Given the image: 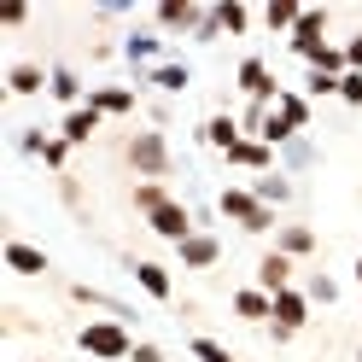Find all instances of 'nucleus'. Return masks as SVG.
Here are the masks:
<instances>
[{
	"instance_id": "obj_1",
	"label": "nucleus",
	"mask_w": 362,
	"mask_h": 362,
	"mask_svg": "<svg viewBox=\"0 0 362 362\" xmlns=\"http://www.w3.org/2000/svg\"><path fill=\"white\" fill-rule=\"evenodd\" d=\"M76 345H82L88 356H100V362L134 356V339H129V327H123V322H88V327L76 333Z\"/></svg>"
},
{
	"instance_id": "obj_2",
	"label": "nucleus",
	"mask_w": 362,
	"mask_h": 362,
	"mask_svg": "<svg viewBox=\"0 0 362 362\" xmlns=\"http://www.w3.org/2000/svg\"><path fill=\"white\" fill-rule=\"evenodd\" d=\"M216 205H222L228 222H240V228H252V234H269V228H275V211H269L257 193H245V187H228Z\"/></svg>"
},
{
	"instance_id": "obj_3",
	"label": "nucleus",
	"mask_w": 362,
	"mask_h": 362,
	"mask_svg": "<svg viewBox=\"0 0 362 362\" xmlns=\"http://www.w3.org/2000/svg\"><path fill=\"white\" fill-rule=\"evenodd\" d=\"M304 315H310V298L298 286H286V292H275V339H292L304 327Z\"/></svg>"
},
{
	"instance_id": "obj_4",
	"label": "nucleus",
	"mask_w": 362,
	"mask_h": 362,
	"mask_svg": "<svg viewBox=\"0 0 362 362\" xmlns=\"http://www.w3.org/2000/svg\"><path fill=\"white\" fill-rule=\"evenodd\" d=\"M129 164L141 170V175H164L170 170V152H164L158 134H134V141H129Z\"/></svg>"
},
{
	"instance_id": "obj_5",
	"label": "nucleus",
	"mask_w": 362,
	"mask_h": 362,
	"mask_svg": "<svg viewBox=\"0 0 362 362\" xmlns=\"http://www.w3.org/2000/svg\"><path fill=\"white\" fill-rule=\"evenodd\" d=\"M146 222H152V234H164V240H175V245L193 240V216H187V205H175V199H170V205H158Z\"/></svg>"
},
{
	"instance_id": "obj_6",
	"label": "nucleus",
	"mask_w": 362,
	"mask_h": 362,
	"mask_svg": "<svg viewBox=\"0 0 362 362\" xmlns=\"http://www.w3.org/2000/svg\"><path fill=\"white\" fill-rule=\"evenodd\" d=\"M234 310L245 315V322H275V292H263V286H240V292H234Z\"/></svg>"
},
{
	"instance_id": "obj_7",
	"label": "nucleus",
	"mask_w": 362,
	"mask_h": 362,
	"mask_svg": "<svg viewBox=\"0 0 362 362\" xmlns=\"http://www.w3.org/2000/svg\"><path fill=\"white\" fill-rule=\"evenodd\" d=\"M322 30H327V12H304V18H298V30H292V53H298V59H310L315 47H327V41H322Z\"/></svg>"
},
{
	"instance_id": "obj_8",
	"label": "nucleus",
	"mask_w": 362,
	"mask_h": 362,
	"mask_svg": "<svg viewBox=\"0 0 362 362\" xmlns=\"http://www.w3.org/2000/svg\"><path fill=\"white\" fill-rule=\"evenodd\" d=\"M257 281H263V292H286V286H292V257H286V252H269V257L257 263Z\"/></svg>"
},
{
	"instance_id": "obj_9",
	"label": "nucleus",
	"mask_w": 362,
	"mask_h": 362,
	"mask_svg": "<svg viewBox=\"0 0 362 362\" xmlns=\"http://www.w3.org/2000/svg\"><path fill=\"white\" fill-rule=\"evenodd\" d=\"M6 269H18V275H47V252H35L24 240H6Z\"/></svg>"
},
{
	"instance_id": "obj_10",
	"label": "nucleus",
	"mask_w": 362,
	"mask_h": 362,
	"mask_svg": "<svg viewBox=\"0 0 362 362\" xmlns=\"http://www.w3.org/2000/svg\"><path fill=\"white\" fill-rule=\"evenodd\" d=\"M175 252H181V263H187V269H211V263L222 257V245H216L211 234H193V240H181Z\"/></svg>"
},
{
	"instance_id": "obj_11",
	"label": "nucleus",
	"mask_w": 362,
	"mask_h": 362,
	"mask_svg": "<svg viewBox=\"0 0 362 362\" xmlns=\"http://www.w3.org/2000/svg\"><path fill=\"white\" fill-rule=\"evenodd\" d=\"M240 88H245L252 100H275V94H281V88H275V76H269L257 59H245V64H240Z\"/></svg>"
},
{
	"instance_id": "obj_12",
	"label": "nucleus",
	"mask_w": 362,
	"mask_h": 362,
	"mask_svg": "<svg viewBox=\"0 0 362 362\" xmlns=\"http://www.w3.org/2000/svg\"><path fill=\"white\" fill-rule=\"evenodd\" d=\"M88 105H94L100 117H123V111H134V94H129V88H94Z\"/></svg>"
},
{
	"instance_id": "obj_13",
	"label": "nucleus",
	"mask_w": 362,
	"mask_h": 362,
	"mask_svg": "<svg viewBox=\"0 0 362 362\" xmlns=\"http://www.w3.org/2000/svg\"><path fill=\"white\" fill-rule=\"evenodd\" d=\"M228 164H240V170H269V164H275V146H269V141H240V146L228 152Z\"/></svg>"
},
{
	"instance_id": "obj_14",
	"label": "nucleus",
	"mask_w": 362,
	"mask_h": 362,
	"mask_svg": "<svg viewBox=\"0 0 362 362\" xmlns=\"http://www.w3.org/2000/svg\"><path fill=\"white\" fill-rule=\"evenodd\" d=\"M94 129H100V111H94V105H76L71 117H64V141L82 146V141H94Z\"/></svg>"
},
{
	"instance_id": "obj_15",
	"label": "nucleus",
	"mask_w": 362,
	"mask_h": 362,
	"mask_svg": "<svg viewBox=\"0 0 362 362\" xmlns=\"http://www.w3.org/2000/svg\"><path fill=\"white\" fill-rule=\"evenodd\" d=\"M205 141H211V146H222V152H234L245 134L234 129V117H211V123H205Z\"/></svg>"
},
{
	"instance_id": "obj_16",
	"label": "nucleus",
	"mask_w": 362,
	"mask_h": 362,
	"mask_svg": "<svg viewBox=\"0 0 362 362\" xmlns=\"http://www.w3.org/2000/svg\"><path fill=\"white\" fill-rule=\"evenodd\" d=\"M298 18H304L298 0H275V6L263 12V24H269V30H298Z\"/></svg>"
},
{
	"instance_id": "obj_17",
	"label": "nucleus",
	"mask_w": 362,
	"mask_h": 362,
	"mask_svg": "<svg viewBox=\"0 0 362 362\" xmlns=\"http://www.w3.org/2000/svg\"><path fill=\"white\" fill-rule=\"evenodd\" d=\"M134 281H141L152 298H170V275H164L158 263H134Z\"/></svg>"
},
{
	"instance_id": "obj_18",
	"label": "nucleus",
	"mask_w": 362,
	"mask_h": 362,
	"mask_svg": "<svg viewBox=\"0 0 362 362\" xmlns=\"http://www.w3.org/2000/svg\"><path fill=\"white\" fill-rule=\"evenodd\" d=\"M281 252L286 257H310L315 252V234L310 228H281Z\"/></svg>"
},
{
	"instance_id": "obj_19",
	"label": "nucleus",
	"mask_w": 362,
	"mask_h": 362,
	"mask_svg": "<svg viewBox=\"0 0 362 362\" xmlns=\"http://www.w3.org/2000/svg\"><path fill=\"white\" fill-rule=\"evenodd\" d=\"M6 82H12V94H35L47 76H41V64H12V76H6Z\"/></svg>"
},
{
	"instance_id": "obj_20",
	"label": "nucleus",
	"mask_w": 362,
	"mask_h": 362,
	"mask_svg": "<svg viewBox=\"0 0 362 362\" xmlns=\"http://www.w3.org/2000/svg\"><path fill=\"white\" fill-rule=\"evenodd\" d=\"M281 123H286V129H292V134H298V129H304V123H310V105H304V100H298V94H281Z\"/></svg>"
},
{
	"instance_id": "obj_21",
	"label": "nucleus",
	"mask_w": 362,
	"mask_h": 362,
	"mask_svg": "<svg viewBox=\"0 0 362 362\" xmlns=\"http://www.w3.org/2000/svg\"><path fill=\"white\" fill-rule=\"evenodd\" d=\"M158 24L181 30V24H199V12H193V6H181V0H164V6H158Z\"/></svg>"
},
{
	"instance_id": "obj_22",
	"label": "nucleus",
	"mask_w": 362,
	"mask_h": 362,
	"mask_svg": "<svg viewBox=\"0 0 362 362\" xmlns=\"http://www.w3.org/2000/svg\"><path fill=\"white\" fill-rule=\"evenodd\" d=\"M134 205H141V211L152 216L158 205H170V193H164V187H158V181H141V187H134Z\"/></svg>"
},
{
	"instance_id": "obj_23",
	"label": "nucleus",
	"mask_w": 362,
	"mask_h": 362,
	"mask_svg": "<svg viewBox=\"0 0 362 362\" xmlns=\"http://www.w3.org/2000/svg\"><path fill=\"white\" fill-rule=\"evenodd\" d=\"M245 24H252V12H245V6H234V0H228V6H216V30H245Z\"/></svg>"
},
{
	"instance_id": "obj_24",
	"label": "nucleus",
	"mask_w": 362,
	"mask_h": 362,
	"mask_svg": "<svg viewBox=\"0 0 362 362\" xmlns=\"http://www.w3.org/2000/svg\"><path fill=\"white\" fill-rule=\"evenodd\" d=\"M286 193H292V187H286V175H263V181H257V199H263V205H281Z\"/></svg>"
},
{
	"instance_id": "obj_25",
	"label": "nucleus",
	"mask_w": 362,
	"mask_h": 362,
	"mask_svg": "<svg viewBox=\"0 0 362 362\" xmlns=\"http://www.w3.org/2000/svg\"><path fill=\"white\" fill-rule=\"evenodd\" d=\"M152 82H158V88H187V71H181V64H158Z\"/></svg>"
},
{
	"instance_id": "obj_26",
	"label": "nucleus",
	"mask_w": 362,
	"mask_h": 362,
	"mask_svg": "<svg viewBox=\"0 0 362 362\" xmlns=\"http://www.w3.org/2000/svg\"><path fill=\"white\" fill-rule=\"evenodd\" d=\"M129 59L141 64V59H158V35H129Z\"/></svg>"
},
{
	"instance_id": "obj_27",
	"label": "nucleus",
	"mask_w": 362,
	"mask_h": 362,
	"mask_svg": "<svg viewBox=\"0 0 362 362\" xmlns=\"http://www.w3.org/2000/svg\"><path fill=\"white\" fill-rule=\"evenodd\" d=\"M193 356H199V362H234L228 351L216 345V339H193Z\"/></svg>"
},
{
	"instance_id": "obj_28",
	"label": "nucleus",
	"mask_w": 362,
	"mask_h": 362,
	"mask_svg": "<svg viewBox=\"0 0 362 362\" xmlns=\"http://www.w3.org/2000/svg\"><path fill=\"white\" fill-rule=\"evenodd\" d=\"M339 100H345V105H362V71H351L345 82H339Z\"/></svg>"
},
{
	"instance_id": "obj_29",
	"label": "nucleus",
	"mask_w": 362,
	"mask_h": 362,
	"mask_svg": "<svg viewBox=\"0 0 362 362\" xmlns=\"http://www.w3.org/2000/svg\"><path fill=\"white\" fill-rule=\"evenodd\" d=\"M310 298H315V304H333V298H339V286H333L327 275H315V281H310Z\"/></svg>"
},
{
	"instance_id": "obj_30",
	"label": "nucleus",
	"mask_w": 362,
	"mask_h": 362,
	"mask_svg": "<svg viewBox=\"0 0 362 362\" xmlns=\"http://www.w3.org/2000/svg\"><path fill=\"white\" fill-rule=\"evenodd\" d=\"M339 82H345V76H322V71H310V94H339Z\"/></svg>"
},
{
	"instance_id": "obj_31",
	"label": "nucleus",
	"mask_w": 362,
	"mask_h": 362,
	"mask_svg": "<svg viewBox=\"0 0 362 362\" xmlns=\"http://www.w3.org/2000/svg\"><path fill=\"white\" fill-rule=\"evenodd\" d=\"M53 94L59 100H76V76L71 71H53Z\"/></svg>"
},
{
	"instance_id": "obj_32",
	"label": "nucleus",
	"mask_w": 362,
	"mask_h": 362,
	"mask_svg": "<svg viewBox=\"0 0 362 362\" xmlns=\"http://www.w3.org/2000/svg\"><path fill=\"white\" fill-rule=\"evenodd\" d=\"M64 152H71V141H47V146H41V158H47V170H59V164H64Z\"/></svg>"
},
{
	"instance_id": "obj_33",
	"label": "nucleus",
	"mask_w": 362,
	"mask_h": 362,
	"mask_svg": "<svg viewBox=\"0 0 362 362\" xmlns=\"http://www.w3.org/2000/svg\"><path fill=\"white\" fill-rule=\"evenodd\" d=\"M129 362H164V351H158V345H134V356Z\"/></svg>"
},
{
	"instance_id": "obj_34",
	"label": "nucleus",
	"mask_w": 362,
	"mask_h": 362,
	"mask_svg": "<svg viewBox=\"0 0 362 362\" xmlns=\"http://www.w3.org/2000/svg\"><path fill=\"white\" fill-rule=\"evenodd\" d=\"M345 64H351V71H362V35H356L351 47H345Z\"/></svg>"
},
{
	"instance_id": "obj_35",
	"label": "nucleus",
	"mask_w": 362,
	"mask_h": 362,
	"mask_svg": "<svg viewBox=\"0 0 362 362\" xmlns=\"http://www.w3.org/2000/svg\"><path fill=\"white\" fill-rule=\"evenodd\" d=\"M356 281H362V257H356Z\"/></svg>"
}]
</instances>
